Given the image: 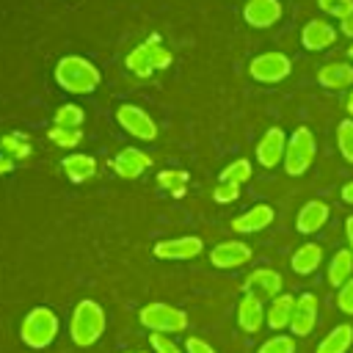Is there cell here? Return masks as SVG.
I'll list each match as a JSON object with an SVG mask.
<instances>
[{
  "mask_svg": "<svg viewBox=\"0 0 353 353\" xmlns=\"http://www.w3.org/2000/svg\"><path fill=\"white\" fill-rule=\"evenodd\" d=\"M99 80V69L83 55H63L55 63V83L69 94H91L97 91Z\"/></svg>",
  "mask_w": 353,
  "mask_h": 353,
  "instance_id": "6da1fadb",
  "label": "cell"
},
{
  "mask_svg": "<svg viewBox=\"0 0 353 353\" xmlns=\"http://www.w3.org/2000/svg\"><path fill=\"white\" fill-rule=\"evenodd\" d=\"M105 334V312L97 301L91 298H83L74 312H72V320H69V336L77 347H91L97 345V339Z\"/></svg>",
  "mask_w": 353,
  "mask_h": 353,
  "instance_id": "7a4b0ae2",
  "label": "cell"
},
{
  "mask_svg": "<svg viewBox=\"0 0 353 353\" xmlns=\"http://www.w3.org/2000/svg\"><path fill=\"white\" fill-rule=\"evenodd\" d=\"M58 336V314L50 306H33L19 325V339L33 347V350H44L55 342Z\"/></svg>",
  "mask_w": 353,
  "mask_h": 353,
  "instance_id": "3957f363",
  "label": "cell"
},
{
  "mask_svg": "<svg viewBox=\"0 0 353 353\" xmlns=\"http://www.w3.org/2000/svg\"><path fill=\"white\" fill-rule=\"evenodd\" d=\"M314 154H317L314 132H312L306 124L295 127V132H292V135H290V141H287L284 160H281V165H284L287 176H303V174L312 168Z\"/></svg>",
  "mask_w": 353,
  "mask_h": 353,
  "instance_id": "277c9868",
  "label": "cell"
},
{
  "mask_svg": "<svg viewBox=\"0 0 353 353\" xmlns=\"http://www.w3.org/2000/svg\"><path fill=\"white\" fill-rule=\"evenodd\" d=\"M138 320L143 328L157 334H179L188 328V314L171 303H146L138 312Z\"/></svg>",
  "mask_w": 353,
  "mask_h": 353,
  "instance_id": "5b68a950",
  "label": "cell"
},
{
  "mask_svg": "<svg viewBox=\"0 0 353 353\" xmlns=\"http://www.w3.org/2000/svg\"><path fill=\"white\" fill-rule=\"evenodd\" d=\"M290 72H292V61H290V55H284L279 50L259 52L248 63V74L256 83H281L284 77H290Z\"/></svg>",
  "mask_w": 353,
  "mask_h": 353,
  "instance_id": "8992f818",
  "label": "cell"
},
{
  "mask_svg": "<svg viewBox=\"0 0 353 353\" xmlns=\"http://www.w3.org/2000/svg\"><path fill=\"white\" fill-rule=\"evenodd\" d=\"M116 121H119V127L124 130V132H130L132 138H138V141H154L157 138V124H154V119L143 110V108H138V105H119V110H116Z\"/></svg>",
  "mask_w": 353,
  "mask_h": 353,
  "instance_id": "52a82bcc",
  "label": "cell"
},
{
  "mask_svg": "<svg viewBox=\"0 0 353 353\" xmlns=\"http://www.w3.org/2000/svg\"><path fill=\"white\" fill-rule=\"evenodd\" d=\"M317 314H320V301L314 292L295 295V312H292V323H290L292 336H309L317 325Z\"/></svg>",
  "mask_w": 353,
  "mask_h": 353,
  "instance_id": "ba28073f",
  "label": "cell"
},
{
  "mask_svg": "<svg viewBox=\"0 0 353 353\" xmlns=\"http://www.w3.org/2000/svg\"><path fill=\"white\" fill-rule=\"evenodd\" d=\"M284 152H287V135H284L281 127H270V130L256 141V149H254L256 163H259L262 168H276V165H281Z\"/></svg>",
  "mask_w": 353,
  "mask_h": 353,
  "instance_id": "9c48e42d",
  "label": "cell"
},
{
  "mask_svg": "<svg viewBox=\"0 0 353 353\" xmlns=\"http://www.w3.org/2000/svg\"><path fill=\"white\" fill-rule=\"evenodd\" d=\"M251 256H254V251H251V245L243 243V240H223V243H218V245L210 251V262H212L215 268H221V270L240 268V265L251 262Z\"/></svg>",
  "mask_w": 353,
  "mask_h": 353,
  "instance_id": "30bf717a",
  "label": "cell"
},
{
  "mask_svg": "<svg viewBox=\"0 0 353 353\" xmlns=\"http://www.w3.org/2000/svg\"><path fill=\"white\" fill-rule=\"evenodd\" d=\"M204 251V240L196 234L188 237H171V240H160L154 243V256L157 259H193Z\"/></svg>",
  "mask_w": 353,
  "mask_h": 353,
  "instance_id": "8fae6325",
  "label": "cell"
},
{
  "mask_svg": "<svg viewBox=\"0 0 353 353\" xmlns=\"http://www.w3.org/2000/svg\"><path fill=\"white\" fill-rule=\"evenodd\" d=\"M281 287H284V279L273 268H254L243 281V292H254L259 298H276Z\"/></svg>",
  "mask_w": 353,
  "mask_h": 353,
  "instance_id": "7c38bea8",
  "label": "cell"
},
{
  "mask_svg": "<svg viewBox=\"0 0 353 353\" xmlns=\"http://www.w3.org/2000/svg\"><path fill=\"white\" fill-rule=\"evenodd\" d=\"M336 36H339V30L331 22H325V19H309L303 25V30H301V44L309 52H320V50H328L336 41Z\"/></svg>",
  "mask_w": 353,
  "mask_h": 353,
  "instance_id": "4fadbf2b",
  "label": "cell"
},
{
  "mask_svg": "<svg viewBox=\"0 0 353 353\" xmlns=\"http://www.w3.org/2000/svg\"><path fill=\"white\" fill-rule=\"evenodd\" d=\"M328 218H331V207H328L323 199H312V201H306V204L298 210V215H295V229H298L301 234H314V232H320V229L328 223Z\"/></svg>",
  "mask_w": 353,
  "mask_h": 353,
  "instance_id": "5bb4252c",
  "label": "cell"
},
{
  "mask_svg": "<svg viewBox=\"0 0 353 353\" xmlns=\"http://www.w3.org/2000/svg\"><path fill=\"white\" fill-rule=\"evenodd\" d=\"M273 218H276V210H273L270 204H254V207H248L243 215L232 218V229H234L237 234H254V232L268 229V226L273 223Z\"/></svg>",
  "mask_w": 353,
  "mask_h": 353,
  "instance_id": "9a60e30c",
  "label": "cell"
},
{
  "mask_svg": "<svg viewBox=\"0 0 353 353\" xmlns=\"http://www.w3.org/2000/svg\"><path fill=\"white\" fill-rule=\"evenodd\" d=\"M284 8L279 0H248L243 6V19L251 25V28H270L281 19Z\"/></svg>",
  "mask_w": 353,
  "mask_h": 353,
  "instance_id": "2e32d148",
  "label": "cell"
},
{
  "mask_svg": "<svg viewBox=\"0 0 353 353\" xmlns=\"http://www.w3.org/2000/svg\"><path fill=\"white\" fill-rule=\"evenodd\" d=\"M113 171L121 176V179H138L149 165H152V157L146 154V152H141V149H135V146H127V149H121L116 157H113Z\"/></svg>",
  "mask_w": 353,
  "mask_h": 353,
  "instance_id": "e0dca14e",
  "label": "cell"
},
{
  "mask_svg": "<svg viewBox=\"0 0 353 353\" xmlns=\"http://www.w3.org/2000/svg\"><path fill=\"white\" fill-rule=\"evenodd\" d=\"M237 325L245 334H256L265 325V306H262V298L259 295L243 292V298L237 303Z\"/></svg>",
  "mask_w": 353,
  "mask_h": 353,
  "instance_id": "ac0fdd59",
  "label": "cell"
},
{
  "mask_svg": "<svg viewBox=\"0 0 353 353\" xmlns=\"http://www.w3.org/2000/svg\"><path fill=\"white\" fill-rule=\"evenodd\" d=\"M317 83L323 88L339 91V88H353V63L345 61H328L317 69Z\"/></svg>",
  "mask_w": 353,
  "mask_h": 353,
  "instance_id": "d6986e66",
  "label": "cell"
},
{
  "mask_svg": "<svg viewBox=\"0 0 353 353\" xmlns=\"http://www.w3.org/2000/svg\"><path fill=\"white\" fill-rule=\"evenodd\" d=\"M292 312H295V295L279 292L276 298H270V306L265 309V323L273 331H284L292 323Z\"/></svg>",
  "mask_w": 353,
  "mask_h": 353,
  "instance_id": "ffe728a7",
  "label": "cell"
},
{
  "mask_svg": "<svg viewBox=\"0 0 353 353\" xmlns=\"http://www.w3.org/2000/svg\"><path fill=\"white\" fill-rule=\"evenodd\" d=\"M320 265H323V248H320V243H303L290 256V268L298 276H312Z\"/></svg>",
  "mask_w": 353,
  "mask_h": 353,
  "instance_id": "44dd1931",
  "label": "cell"
},
{
  "mask_svg": "<svg viewBox=\"0 0 353 353\" xmlns=\"http://www.w3.org/2000/svg\"><path fill=\"white\" fill-rule=\"evenodd\" d=\"M347 279H353V251L350 248H339L334 251L328 268H325V281L328 287H342Z\"/></svg>",
  "mask_w": 353,
  "mask_h": 353,
  "instance_id": "7402d4cb",
  "label": "cell"
},
{
  "mask_svg": "<svg viewBox=\"0 0 353 353\" xmlns=\"http://www.w3.org/2000/svg\"><path fill=\"white\" fill-rule=\"evenodd\" d=\"M350 345H353V325L350 323H339V325H334L317 342V350L314 353H347Z\"/></svg>",
  "mask_w": 353,
  "mask_h": 353,
  "instance_id": "603a6c76",
  "label": "cell"
},
{
  "mask_svg": "<svg viewBox=\"0 0 353 353\" xmlns=\"http://www.w3.org/2000/svg\"><path fill=\"white\" fill-rule=\"evenodd\" d=\"M61 168H63V174L69 176V182L80 185V182H85V179L94 176L97 160H94L91 154H66V157L61 160Z\"/></svg>",
  "mask_w": 353,
  "mask_h": 353,
  "instance_id": "cb8c5ba5",
  "label": "cell"
},
{
  "mask_svg": "<svg viewBox=\"0 0 353 353\" xmlns=\"http://www.w3.org/2000/svg\"><path fill=\"white\" fill-rule=\"evenodd\" d=\"M0 152H6L14 160H28L30 157V138L22 132H8L0 138Z\"/></svg>",
  "mask_w": 353,
  "mask_h": 353,
  "instance_id": "d4e9b609",
  "label": "cell"
},
{
  "mask_svg": "<svg viewBox=\"0 0 353 353\" xmlns=\"http://www.w3.org/2000/svg\"><path fill=\"white\" fill-rule=\"evenodd\" d=\"M188 182H190V174L185 168H163L157 174V185L165 188V190H171L174 196H182L185 188H188Z\"/></svg>",
  "mask_w": 353,
  "mask_h": 353,
  "instance_id": "484cf974",
  "label": "cell"
},
{
  "mask_svg": "<svg viewBox=\"0 0 353 353\" xmlns=\"http://www.w3.org/2000/svg\"><path fill=\"white\" fill-rule=\"evenodd\" d=\"M221 182H234V185H245L248 179H251V160H245V157H237V160H232L229 165H223L221 168V176H218Z\"/></svg>",
  "mask_w": 353,
  "mask_h": 353,
  "instance_id": "4316f807",
  "label": "cell"
},
{
  "mask_svg": "<svg viewBox=\"0 0 353 353\" xmlns=\"http://www.w3.org/2000/svg\"><path fill=\"white\" fill-rule=\"evenodd\" d=\"M83 119H85L83 108H80V105H72V102H66V105H61V108L55 110V116H52V124H55V127H69V130H80Z\"/></svg>",
  "mask_w": 353,
  "mask_h": 353,
  "instance_id": "83f0119b",
  "label": "cell"
},
{
  "mask_svg": "<svg viewBox=\"0 0 353 353\" xmlns=\"http://www.w3.org/2000/svg\"><path fill=\"white\" fill-rule=\"evenodd\" d=\"M124 63H127V69H130L132 74H138V77H149V74L154 72L152 58H149V52H146V47H143V44H138V47L124 58Z\"/></svg>",
  "mask_w": 353,
  "mask_h": 353,
  "instance_id": "f1b7e54d",
  "label": "cell"
},
{
  "mask_svg": "<svg viewBox=\"0 0 353 353\" xmlns=\"http://www.w3.org/2000/svg\"><path fill=\"white\" fill-rule=\"evenodd\" d=\"M143 47H146V52H149V58H152V66H154V69H168V66H171L174 55L160 44V36H157V33H152V36L143 41Z\"/></svg>",
  "mask_w": 353,
  "mask_h": 353,
  "instance_id": "f546056e",
  "label": "cell"
},
{
  "mask_svg": "<svg viewBox=\"0 0 353 353\" xmlns=\"http://www.w3.org/2000/svg\"><path fill=\"white\" fill-rule=\"evenodd\" d=\"M336 149L345 157V163L353 165V119H345L336 124Z\"/></svg>",
  "mask_w": 353,
  "mask_h": 353,
  "instance_id": "4dcf8cb0",
  "label": "cell"
},
{
  "mask_svg": "<svg viewBox=\"0 0 353 353\" xmlns=\"http://www.w3.org/2000/svg\"><path fill=\"white\" fill-rule=\"evenodd\" d=\"M47 135H50V141H52V143H58V146H63V149H72V146H77V143L83 141V132H80V130L55 127V124L47 130Z\"/></svg>",
  "mask_w": 353,
  "mask_h": 353,
  "instance_id": "1f68e13d",
  "label": "cell"
},
{
  "mask_svg": "<svg viewBox=\"0 0 353 353\" xmlns=\"http://www.w3.org/2000/svg\"><path fill=\"white\" fill-rule=\"evenodd\" d=\"M317 8L334 19H347L353 17V0H317Z\"/></svg>",
  "mask_w": 353,
  "mask_h": 353,
  "instance_id": "d6a6232c",
  "label": "cell"
},
{
  "mask_svg": "<svg viewBox=\"0 0 353 353\" xmlns=\"http://www.w3.org/2000/svg\"><path fill=\"white\" fill-rule=\"evenodd\" d=\"M256 353H295V336H287V334H276L270 339H265L259 345Z\"/></svg>",
  "mask_w": 353,
  "mask_h": 353,
  "instance_id": "836d02e7",
  "label": "cell"
},
{
  "mask_svg": "<svg viewBox=\"0 0 353 353\" xmlns=\"http://www.w3.org/2000/svg\"><path fill=\"white\" fill-rule=\"evenodd\" d=\"M149 342H152L154 353H185V350L171 339V334H157V331H152V334H149Z\"/></svg>",
  "mask_w": 353,
  "mask_h": 353,
  "instance_id": "e575fe53",
  "label": "cell"
},
{
  "mask_svg": "<svg viewBox=\"0 0 353 353\" xmlns=\"http://www.w3.org/2000/svg\"><path fill=\"white\" fill-rule=\"evenodd\" d=\"M237 196H240V185H234V182H218L212 190V199L218 204H232Z\"/></svg>",
  "mask_w": 353,
  "mask_h": 353,
  "instance_id": "d590c367",
  "label": "cell"
},
{
  "mask_svg": "<svg viewBox=\"0 0 353 353\" xmlns=\"http://www.w3.org/2000/svg\"><path fill=\"white\" fill-rule=\"evenodd\" d=\"M336 306L342 314H350L353 317V279H347L339 290H336Z\"/></svg>",
  "mask_w": 353,
  "mask_h": 353,
  "instance_id": "8d00e7d4",
  "label": "cell"
},
{
  "mask_svg": "<svg viewBox=\"0 0 353 353\" xmlns=\"http://www.w3.org/2000/svg\"><path fill=\"white\" fill-rule=\"evenodd\" d=\"M185 353H215V347L199 336H190V339H185Z\"/></svg>",
  "mask_w": 353,
  "mask_h": 353,
  "instance_id": "74e56055",
  "label": "cell"
},
{
  "mask_svg": "<svg viewBox=\"0 0 353 353\" xmlns=\"http://www.w3.org/2000/svg\"><path fill=\"white\" fill-rule=\"evenodd\" d=\"M8 171H14V157H8L6 152H0V176L8 174Z\"/></svg>",
  "mask_w": 353,
  "mask_h": 353,
  "instance_id": "f35d334b",
  "label": "cell"
},
{
  "mask_svg": "<svg viewBox=\"0 0 353 353\" xmlns=\"http://www.w3.org/2000/svg\"><path fill=\"white\" fill-rule=\"evenodd\" d=\"M339 196H342V201H345V204H350V207H353V179L342 185V190H339Z\"/></svg>",
  "mask_w": 353,
  "mask_h": 353,
  "instance_id": "ab89813d",
  "label": "cell"
},
{
  "mask_svg": "<svg viewBox=\"0 0 353 353\" xmlns=\"http://www.w3.org/2000/svg\"><path fill=\"white\" fill-rule=\"evenodd\" d=\"M345 237H347V248L353 251V215L345 218Z\"/></svg>",
  "mask_w": 353,
  "mask_h": 353,
  "instance_id": "60d3db41",
  "label": "cell"
},
{
  "mask_svg": "<svg viewBox=\"0 0 353 353\" xmlns=\"http://www.w3.org/2000/svg\"><path fill=\"white\" fill-rule=\"evenodd\" d=\"M339 33H345L347 39H353V17H347V19L339 22Z\"/></svg>",
  "mask_w": 353,
  "mask_h": 353,
  "instance_id": "b9f144b4",
  "label": "cell"
},
{
  "mask_svg": "<svg viewBox=\"0 0 353 353\" xmlns=\"http://www.w3.org/2000/svg\"><path fill=\"white\" fill-rule=\"evenodd\" d=\"M345 110H347V116L353 119V88H350V94H347V99H345Z\"/></svg>",
  "mask_w": 353,
  "mask_h": 353,
  "instance_id": "7bdbcfd3",
  "label": "cell"
},
{
  "mask_svg": "<svg viewBox=\"0 0 353 353\" xmlns=\"http://www.w3.org/2000/svg\"><path fill=\"white\" fill-rule=\"evenodd\" d=\"M347 58H350V61H353V44H350V47H347Z\"/></svg>",
  "mask_w": 353,
  "mask_h": 353,
  "instance_id": "ee69618b",
  "label": "cell"
}]
</instances>
